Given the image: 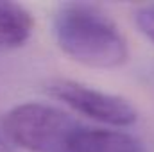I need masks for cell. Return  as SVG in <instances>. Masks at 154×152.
Returning <instances> with one entry per match:
<instances>
[{"label":"cell","instance_id":"4","mask_svg":"<svg viewBox=\"0 0 154 152\" xmlns=\"http://www.w3.org/2000/svg\"><path fill=\"white\" fill-rule=\"evenodd\" d=\"M63 152H149L145 143L118 129L81 127Z\"/></svg>","mask_w":154,"mask_h":152},{"label":"cell","instance_id":"6","mask_svg":"<svg viewBox=\"0 0 154 152\" xmlns=\"http://www.w3.org/2000/svg\"><path fill=\"white\" fill-rule=\"evenodd\" d=\"M134 23L138 31L154 43V2L142 4L134 9Z\"/></svg>","mask_w":154,"mask_h":152},{"label":"cell","instance_id":"7","mask_svg":"<svg viewBox=\"0 0 154 152\" xmlns=\"http://www.w3.org/2000/svg\"><path fill=\"white\" fill-rule=\"evenodd\" d=\"M0 152H16L14 147L9 143V140L4 136V132H0Z\"/></svg>","mask_w":154,"mask_h":152},{"label":"cell","instance_id":"3","mask_svg":"<svg viewBox=\"0 0 154 152\" xmlns=\"http://www.w3.org/2000/svg\"><path fill=\"white\" fill-rule=\"evenodd\" d=\"M47 91L74 111L111 127H129L138 118L134 106L127 99L72 79H56L47 86Z\"/></svg>","mask_w":154,"mask_h":152},{"label":"cell","instance_id":"1","mask_svg":"<svg viewBox=\"0 0 154 152\" xmlns=\"http://www.w3.org/2000/svg\"><path fill=\"white\" fill-rule=\"evenodd\" d=\"M52 34L70 59L90 68H118L129 59L127 41L118 25L88 2L59 4L52 14Z\"/></svg>","mask_w":154,"mask_h":152},{"label":"cell","instance_id":"2","mask_svg":"<svg viewBox=\"0 0 154 152\" xmlns=\"http://www.w3.org/2000/svg\"><path fill=\"white\" fill-rule=\"evenodd\" d=\"M81 127L70 113L41 102L14 106L2 120V132L9 143L29 152H63Z\"/></svg>","mask_w":154,"mask_h":152},{"label":"cell","instance_id":"5","mask_svg":"<svg viewBox=\"0 0 154 152\" xmlns=\"http://www.w3.org/2000/svg\"><path fill=\"white\" fill-rule=\"evenodd\" d=\"M34 31L32 14L16 2L0 0V50L25 45Z\"/></svg>","mask_w":154,"mask_h":152}]
</instances>
